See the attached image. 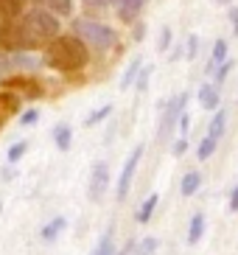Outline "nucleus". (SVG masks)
<instances>
[{
  "label": "nucleus",
  "mask_w": 238,
  "mask_h": 255,
  "mask_svg": "<svg viewBox=\"0 0 238 255\" xmlns=\"http://www.w3.org/2000/svg\"><path fill=\"white\" fill-rule=\"evenodd\" d=\"M216 143H219L216 137L208 135L205 140L199 143V149H196V157H199V160H210V157H213V151H216Z\"/></svg>",
  "instance_id": "b1692460"
},
{
  "label": "nucleus",
  "mask_w": 238,
  "mask_h": 255,
  "mask_svg": "<svg viewBox=\"0 0 238 255\" xmlns=\"http://www.w3.org/2000/svg\"><path fill=\"white\" fill-rule=\"evenodd\" d=\"M140 157H143V146H134V151L129 154L126 165H123V171L118 177V202H123L129 194V188H132V180H134V171H137V165H140Z\"/></svg>",
  "instance_id": "423d86ee"
},
{
  "label": "nucleus",
  "mask_w": 238,
  "mask_h": 255,
  "mask_svg": "<svg viewBox=\"0 0 238 255\" xmlns=\"http://www.w3.org/2000/svg\"><path fill=\"white\" fill-rule=\"evenodd\" d=\"M39 121V110L34 107V110H25V113L20 115V127H31V124H37Z\"/></svg>",
  "instance_id": "c85d7f7f"
},
{
  "label": "nucleus",
  "mask_w": 238,
  "mask_h": 255,
  "mask_svg": "<svg viewBox=\"0 0 238 255\" xmlns=\"http://www.w3.org/2000/svg\"><path fill=\"white\" fill-rule=\"evenodd\" d=\"M34 3H37V6L51 8L53 14H59V17H65V14L73 11V0H34Z\"/></svg>",
  "instance_id": "a211bd4d"
},
{
  "label": "nucleus",
  "mask_w": 238,
  "mask_h": 255,
  "mask_svg": "<svg viewBox=\"0 0 238 255\" xmlns=\"http://www.w3.org/2000/svg\"><path fill=\"white\" fill-rule=\"evenodd\" d=\"M230 210H238V188H233L230 194Z\"/></svg>",
  "instance_id": "e433bc0d"
},
{
  "label": "nucleus",
  "mask_w": 238,
  "mask_h": 255,
  "mask_svg": "<svg viewBox=\"0 0 238 255\" xmlns=\"http://www.w3.org/2000/svg\"><path fill=\"white\" fill-rule=\"evenodd\" d=\"M199 185H202V174L199 171H188L185 177H182V182H179V194L194 196L196 191H199Z\"/></svg>",
  "instance_id": "ddd939ff"
},
{
  "label": "nucleus",
  "mask_w": 238,
  "mask_h": 255,
  "mask_svg": "<svg viewBox=\"0 0 238 255\" xmlns=\"http://www.w3.org/2000/svg\"><path fill=\"white\" fill-rule=\"evenodd\" d=\"M224 129H227V113L224 110H216V115H213V124H210L208 135H213L219 140V137L224 135Z\"/></svg>",
  "instance_id": "aec40b11"
},
{
  "label": "nucleus",
  "mask_w": 238,
  "mask_h": 255,
  "mask_svg": "<svg viewBox=\"0 0 238 255\" xmlns=\"http://www.w3.org/2000/svg\"><path fill=\"white\" fill-rule=\"evenodd\" d=\"M87 62H90L87 42L82 37H76L73 31L70 34H59L48 45V51H45V65L53 70H59V73H76Z\"/></svg>",
  "instance_id": "f257e3e1"
},
{
  "label": "nucleus",
  "mask_w": 238,
  "mask_h": 255,
  "mask_svg": "<svg viewBox=\"0 0 238 255\" xmlns=\"http://www.w3.org/2000/svg\"><path fill=\"white\" fill-rule=\"evenodd\" d=\"M28 0H0V20H14L25 11Z\"/></svg>",
  "instance_id": "9b49d317"
},
{
  "label": "nucleus",
  "mask_w": 238,
  "mask_h": 255,
  "mask_svg": "<svg viewBox=\"0 0 238 255\" xmlns=\"http://www.w3.org/2000/svg\"><path fill=\"white\" fill-rule=\"evenodd\" d=\"M25 151H28V143H25V140H17V143H11V149L6 151V160L14 165L17 160H22V154H25Z\"/></svg>",
  "instance_id": "a878e982"
},
{
  "label": "nucleus",
  "mask_w": 238,
  "mask_h": 255,
  "mask_svg": "<svg viewBox=\"0 0 238 255\" xmlns=\"http://www.w3.org/2000/svg\"><path fill=\"white\" fill-rule=\"evenodd\" d=\"M0 51H6V53L31 51L28 34H25V25H22L20 17H14V20H3V23H0Z\"/></svg>",
  "instance_id": "20e7f679"
},
{
  "label": "nucleus",
  "mask_w": 238,
  "mask_h": 255,
  "mask_svg": "<svg viewBox=\"0 0 238 255\" xmlns=\"http://www.w3.org/2000/svg\"><path fill=\"white\" fill-rule=\"evenodd\" d=\"M171 39H174V34H171V28L165 25L163 31H160V42H157V51L163 53V51H168V45H171Z\"/></svg>",
  "instance_id": "cd10ccee"
},
{
  "label": "nucleus",
  "mask_w": 238,
  "mask_h": 255,
  "mask_svg": "<svg viewBox=\"0 0 238 255\" xmlns=\"http://www.w3.org/2000/svg\"><path fill=\"white\" fill-rule=\"evenodd\" d=\"M185 104H188V93H179V96H174L171 101H168L163 118H160V132H157L160 140H165V135L174 129V124H179V115L185 113Z\"/></svg>",
  "instance_id": "39448f33"
},
{
  "label": "nucleus",
  "mask_w": 238,
  "mask_h": 255,
  "mask_svg": "<svg viewBox=\"0 0 238 255\" xmlns=\"http://www.w3.org/2000/svg\"><path fill=\"white\" fill-rule=\"evenodd\" d=\"M132 253H134V241H129L126 247L120 250V253H115V255H132Z\"/></svg>",
  "instance_id": "4c0bfd02"
},
{
  "label": "nucleus",
  "mask_w": 238,
  "mask_h": 255,
  "mask_svg": "<svg viewBox=\"0 0 238 255\" xmlns=\"http://www.w3.org/2000/svg\"><path fill=\"white\" fill-rule=\"evenodd\" d=\"M157 202H160V196L157 194H149V199L137 208V213H134V219H137V225H146L151 216H154V210H157Z\"/></svg>",
  "instance_id": "4468645a"
},
{
  "label": "nucleus",
  "mask_w": 238,
  "mask_h": 255,
  "mask_svg": "<svg viewBox=\"0 0 238 255\" xmlns=\"http://www.w3.org/2000/svg\"><path fill=\"white\" fill-rule=\"evenodd\" d=\"M112 115V104H104V107H98V110H93V113L84 118V127H96V124H101L104 118H110Z\"/></svg>",
  "instance_id": "4be33fe9"
},
{
  "label": "nucleus",
  "mask_w": 238,
  "mask_h": 255,
  "mask_svg": "<svg viewBox=\"0 0 238 255\" xmlns=\"http://www.w3.org/2000/svg\"><path fill=\"white\" fill-rule=\"evenodd\" d=\"M157 253V239L154 236H146L140 244H134V255H154Z\"/></svg>",
  "instance_id": "bb28decb"
},
{
  "label": "nucleus",
  "mask_w": 238,
  "mask_h": 255,
  "mask_svg": "<svg viewBox=\"0 0 238 255\" xmlns=\"http://www.w3.org/2000/svg\"><path fill=\"white\" fill-rule=\"evenodd\" d=\"M185 51H188V59H196V51H199V37H196V34H191V37H188Z\"/></svg>",
  "instance_id": "c756f323"
},
{
  "label": "nucleus",
  "mask_w": 238,
  "mask_h": 255,
  "mask_svg": "<svg viewBox=\"0 0 238 255\" xmlns=\"http://www.w3.org/2000/svg\"><path fill=\"white\" fill-rule=\"evenodd\" d=\"M140 59H132L129 62V68L123 70V79H120V90H126V87H132V82L137 79V73H140Z\"/></svg>",
  "instance_id": "412c9836"
},
{
  "label": "nucleus",
  "mask_w": 238,
  "mask_h": 255,
  "mask_svg": "<svg viewBox=\"0 0 238 255\" xmlns=\"http://www.w3.org/2000/svg\"><path fill=\"white\" fill-rule=\"evenodd\" d=\"M82 6L87 14H101V11H107L110 6H115V0H82Z\"/></svg>",
  "instance_id": "5701e85b"
},
{
  "label": "nucleus",
  "mask_w": 238,
  "mask_h": 255,
  "mask_svg": "<svg viewBox=\"0 0 238 255\" xmlns=\"http://www.w3.org/2000/svg\"><path fill=\"white\" fill-rule=\"evenodd\" d=\"M216 3H222V6H230V0H216Z\"/></svg>",
  "instance_id": "58836bf2"
},
{
  "label": "nucleus",
  "mask_w": 238,
  "mask_h": 255,
  "mask_svg": "<svg viewBox=\"0 0 238 255\" xmlns=\"http://www.w3.org/2000/svg\"><path fill=\"white\" fill-rule=\"evenodd\" d=\"M3 84H6L8 90H11V87L22 90V93H25L28 98H39V96H42V87H39L37 82H31V79H20V76H14V79H6Z\"/></svg>",
  "instance_id": "1a4fd4ad"
},
{
  "label": "nucleus",
  "mask_w": 238,
  "mask_h": 255,
  "mask_svg": "<svg viewBox=\"0 0 238 255\" xmlns=\"http://www.w3.org/2000/svg\"><path fill=\"white\" fill-rule=\"evenodd\" d=\"M53 140H56V149L59 151H67L70 143H73V129L67 127V124H59V127L53 129Z\"/></svg>",
  "instance_id": "2eb2a0df"
},
{
  "label": "nucleus",
  "mask_w": 238,
  "mask_h": 255,
  "mask_svg": "<svg viewBox=\"0 0 238 255\" xmlns=\"http://www.w3.org/2000/svg\"><path fill=\"white\" fill-rule=\"evenodd\" d=\"M199 104H202V110H208V113H216L219 110V90L213 87V84H202Z\"/></svg>",
  "instance_id": "9d476101"
},
{
  "label": "nucleus",
  "mask_w": 238,
  "mask_h": 255,
  "mask_svg": "<svg viewBox=\"0 0 238 255\" xmlns=\"http://www.w3.org/2000/svg\"><path fill=\"white\" fill-rule=\"evenodd\" d=\"M0 210H3V202H0Z\"/></svg>",
  "instance_id": "ea45409f"
},
{
  "label": "nucleus",
  "mask_w": 238,
  "mask_h": 255,
  "mask_svg": "<svg viewBox=\"0 0 238 255\" xmlns=\"http://www.w3.org/2000/svg\"><path fill=\"white\" fill-rule=\"evenodd\" d=\"M202 236H205V213H194L188 225V244H196Z\"/></svg>",
  "instance_id": "f3484780"
},
{
  "label": "nucleus",
  "mask_w": 238,
  "mask_h": 255,
  "mask_svg": "<svg viewBox=\"0 0 238 255\" xmlns=\"http://www.w3.org/2000/svg\"><path fill=\"white\" fill-rule=\"evenodd\" d=\"M107 185H110V168H107V163H96L93 174H90V185H87L90 202H98L107 194Z\"/></svg>",
  "instance_id": "0eeeda50"
},
{
  "label": "nucleus",
  "mask_w": 238,
  "mask_h": 255,
  "mask_svg": "<svg viewBox=\"0 0 238 255\" xmlns=\"http://www.w3.org/2000/svg\"><path fill=\"white\" fill-rule=\"evenodd\" d=\"M146 0H115V8H118V17L123 23H134L137 14H140V8Z\"/></svg>",
  "instance_id": "6e6552de"
},
{
  "label": "nucleus",
  "mask_w": 238,
  "mask_h": 255,
  "mask_svg": "<svg viewBox=\"0 0 238 255\" xmlns=\"http://www.w3.org/2000/svg\"><path fill=\"white\" fill-rule=\"evenodd\" d=\"M70 31H73L76 37H82L84 42H87V48H96V51H101V53L112 51V48L118 45V31L104 25V23H98V20H90V17L73 20V28Z\"/></svg>",
  "instance_id": "7ed1b4c3"
},
{
  "label": "nucleus",
  "mask_w": 238,
  "mask_h": 255,
  "mask_svg": "<svg viewBox=\"0 0 238 255\" xmlns=\"http://www.w3.org/2000/svg\"><path fill=\"white\" fill-rule=\"evenodd\" d=\"M0 118H3V115H0Z\"/></svg>",
  "instance_id": "a19ab883"
},
{
  "label": "nucleus",
  "mask_w": 238,
  "mask_h": 255,
  "mask_svg": "<svg viewBox=\"0 0 238 255\" xmlns=\"http://www.w3.org/2000/svg\"><path fill=\"white\" fill-rule=\"evenodd\" d=\"M188 129H191V118H188V113H182V115H179V132L188 135Z\"/></svg>",
  "instance_id": "f704fd0d"
},
{
  "label": "nucleus",
  "mask_w": 238,
  "mask_h": 255,
  "mask_svg": "<svg viewBox=\"0 0 238 255\" xmlns=\"http://www.w3.org/2000/svg\"><path fill=\"white\" fill-rule=\"evenodd\" d=\"M11 68H14V62H11V53H8V56H0V76H6Z\"/></svg>",
  "instance_id": "72a5a7b5"
},
{
  "label": "nucleus",
  "mask_w": 238,
  "mask_h": 255,
  "mask_svg": "<svg viewBox=\"0 0 238 255\" xmlns=\"http://www.w3.org/2000/svg\"><path fill=\"white\" fill-rule=\"evenodd\" d=\"M22 25H25V34H28L31 51H37V48H48L53 39L62 34L59 14H53L51 8H45V6L28 8V11L22 14Z\"/></svg>",
  "instance_id": "f03ea898"
},
{
  "label": "nucleus",
  "mask_w": 238,
  "mask_h": 255,
  "mask_svg": "<svg viewBox=\"0 0 238 255\" xmlns=\"http://www.w3.org/2000/svg\"><path fill=\"white\" fill-rule=\"evenodd\" d=\"M67 227V219L65 216H56V219H51L48 225L42 227V241H56L62 236V230Z\"/></svg>",
  "instance_id": "f8f14e48"
},
{
  "label": "nucleus",
  "mask_w": 238,
  "mask_h": 255,
  "mask_svg": "<svg viewBox=\"0 0 238 255\" xmlns=\"http://www.w3.org/2000/svg\"><path fill=\"white\" fill-rule=\"evenodd\" d=\"M222 62H227V42H224V39H216V42H213V53H210V62H208V73H213Z\"/></svg>",
  "instance_id": "dca6fc26"
},
{
  "label": "nucleus",
  "mask_w": 238,
  "mask_h": 255,
  "mask_svg": "<svg viewBox=\"0 0 238 255\" xmlns=\"http://www.w3.org/2000/svg\"><path fill=\"white\" fill-rule=\"evenodd\" d=\"M149 76H151V68H143L140 73H137V90H146V87H149Z\"/></svg>",
  "instance_id": "2f4dec72"
},
{
  "label": "nucleus",
  "mask_w": 238,
  "mask_h": 255,
  "mask_svg": "<svg viewBox=\"0 0 238 255\" xmlns=\"http://www.w3.org/2000/svg\"><path fill=\"white\" fill-rule=\"evenodd\" d=\"M174 157H182V154H185V151H188V140H185V135H182V137H179V140L177 143H174Z\"/></svg>",
  "instance_id": "473e14b6"
},
{
  "label": "nucleus",
  "mask_w": 238,
  "mask_h": 255,
  "mask_svg": "<svg viewBox=\"0 0 238 255\" xmlns=\"http://www.w3.org/2000/svg\"><path fill=\"white\" fill-rule=\"evenodd\" d=\"M90 255H115V236H112V227L101 236V241L96 244V250Z\"/></svg>",
  "instance_id": "6ab92c4d"
},
{
  "label": "nucleus",
  "mask_w": 238,
  "mask_h": 255,
  "mask_svg": "<svg viewBox=\"0 0 238 255\" xmlns=\"http://www.w3.org/2000/svg\"><path fill=\"white\" fill-rule=\"evenodd\" d=\"M0 110L6 115H14L17 110H20V98L11 96V93H0Z\"/></svg>",
  "instance_id": "393cba45"
},
{
  "label": "nucleus",
  "mask_w": 238,
  "mask_h": 255,
  "mask_svg": "<svg viewBox=\"0 0 238 255\" xmlns=\"http://www.w3.org/2000/svg\"><path fill=\"white\" fill-rule=\"evenodd\" d=\"M230 70H233V62H222L219 65V70H216V84H222L227 76H230Z\"/></svg>",
  "instance_id": "7c9ffc66"
},
{
  "label": "nucleus",
  "mask_w": 238,
  "mask_h": 255,
  "mask_svg": "<svg viewBox=\"0 0 238 255\" xmlns=\"http://www.w3.org/2000/svg\"><path fill=\"white\" fill-rule=\"evenodd\" d=\"M230 25H233V34L238 37V6L230 8Z\"/></svg>",
  "instance_id": "c9c22d12"
}]
</instances>
